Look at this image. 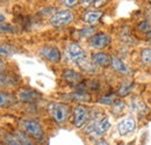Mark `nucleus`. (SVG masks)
Returning <instances> with one entry per match:
<instances>
[{
  "instance_id": "72a5a7b5",
  "label": "nucleus",
  "mask_w": 151,
  "mask_h": 145,
  "mask_svg": "<svg viewBox=\"0 0 151 145\" xmlns=\"http://www.w3.org/2000/svg\"><path fill=\"white\" fill-rule=\"evenodd\" d=\"M149 2H150V4H151V0H149Z\"/></svg>"
},
{
  "instance_id": "9d476101",
  "label": "nucleus",
  "mask_w": 151,
  "mask_h": 145,
  "mask_svg": "<svg viewBox=\"0 0 151 145\" xmlns=\"http://www.w3.org/2000/svg\"><path fill=\"white\" fill-rule=\"evenodd\" d=\"M62 78L65 83L71 86H78L80 83L84 81V75L81 72H78L73 69H64L62 72Z\"/></svg>"
},
{
  "instance_id": "c756f323",
  "label": "nucleus",
  "mask_w": 151,
  "mask_h": 145,
  "mask_svg": "<svg viewBox=\"0 0 151 145\" xmlns=\"http://www.w3.org/2000/svg\"><path fill=\"white\" fill-rule=\"evenodd\" d=\"M7 71V62L0 57V74Z\"/></svg>"
},
{
  "instance_id": "4468645a",
  "label": "nucleus",
  "mask_w": 151,
  "mask_h": 145,
  "mask_svg": "<svg viewBox=\"0 0 151 145\" xmlns=\"http://www.w3.org/2000/svg\"><path fill=\"white\" fill-rule=\"evenodd\" d=\"M102 12L99 11V9H92V11H86L84 14H83V20L90 24V26H94L99 22V20L102 17Z\"/></svg>"
},
{
  "instance_id": "20e7f679",
  "label": "nucleus",
  "mask_w": 151,
  "mask_h": 145,
  "mask_svg": "<svg viewBox=\"0 0 151 145\" xmlns=\"http://www.w3.org/2000/svg\"><path fill=\"white\" fill-rule=\"evenodd\" d=\"M75 20V13L71 9H60L55 12L50 18V24L56 28L65 27L70 23H72Z\"/></svg>"
},
{
  "instance_id": "aec40b11",
  "label": "nucleus",
  "mask_w": 151,
  "mask_h": 145,
  "mask_svg": "<svg viewBox=\"0 0 151 145\" xmlns=\"http://www.w3.org/2000/svg\"><path fill=\"white\" fill-rule=\"evenodd\" d=\"M19 51V49L9 43L6 42H0V57H8L11 55L17 54Z\"/></svg>"
},
{
  "instance_id": "a878e982",
  "label": "nucleus",
  "mask_w": 151,
  "mask_h": 145,
  "mask_svg": "<svg viewBox=\"0 0 151 145\" xmlns=\"http://www.w3.org/2000/svg\"><path fill=\"white\" fill-rule=\"evenodd\" d=\"M95 34V28L93 26H90V27H87V28H84V29H81L80 32H79V36L81 37V38H85V37H90L92 36V35H94Z\"/></svg>"
},
{
  "instance_id": "f257e3e1",
  "label": "nucleus",
  "mask_w": 151,
  "mask_h": 145,
  "mask_svg": "<svg viewBox=\"0 0 151 145\" xmlns=\"http://www.w3.org/2000/svg\"><path fill=\"white\" fill-rule=\"evenodd\" d=\"M19 127L22 131H24L28 136H30L36 143L45 142V132L42 124L34 118H20Z\"/></svg>"
},
{
  "instance_id": "1a4fd4ad",
  "label": "nucleus",
  "mask_w": 151,
  "mask_h": 145,
  "mask_svg": "<svg viewBox=\"0 0 151 145\" xmlns=\"http://www.w3.org/2000/svg\"><path fill=\"white\" fill-rule=\"evenodd\" d=\"M21 79L15 73H8L7 71L0 74V90H8L12 87H17L20 84Z\"/></svg>"
},
{
  "instance_id": "9b49d317",
  "label": "nucleus",
  "mask_w": 151,
  "mask_h": 145,
  "mask_svg": "<svg viewBox=\"0 0 151 145\" xmlns=\"http://www.w3.org/2000/svg\"><path fill=\"white\" fill-rule=\"evenodd\" d=\"M62 98L64 100L73 101V102H77V103H84V102L91 101V94H88L87 92L79 91V90H77L76 92H72V93L63 94Z\"/></svg>"
},
{
  "instance_id": "c85d7f7f",
  "label": "nucleus",
  "mask_w": 151,
  "mask_h": 145,
  "mask_svg": "<svg viewBox=\"0 0 151 145\" xmlns=\"http://www.w3.org/2000/svg\"><path fill=\"white\" fill-rule=\"evenodd\" d=\"M108 2V0H93V7H94L95 9H99V8H101V7H104L106 4Z\"/></svg>"
},
{
  "instance_id": "0eeeda50",
  "label": "nucleus",
  "mask_w": 151,
  "mask_h": 145,
  "mask_svg": "<svg viewBox=\"0 0 151 145\" xmlns=\"http://www.w3.org/2000/svg\"><path fill=\"white\" fill-rule=\"evenodd\" d=\"M38 55L51 64H58L62 60V52L55 45H43L40 48Z\"/></svg>"
},
{
  "instance_id": "4be33fe9",
  "label": "nucleus",
  "mask_w": 151,
  "mask_h": 145,
  "mask_svg": "<svg viewBox=\"0 0 151 145\" xmlns=\"http://www.w3.org/2000/svg\"><path fill=\"white\" fill-rule=\"evenodd\" d=\"M132 88V83H123V84L120 85V87L117 90V95L121 96V98H123V96H126V95H128L130 93Z\"/></svg>"
},
{
  "instance_id": "b1692460",
  "label": "nucleus",
  "mask_w": 151,
  "mask_h": 145,
  "mask_svg": "<svg viewBox=\"0 0 151 145\" xmlns=\"http://www.w3.org/2000/svg\"><path fill=\"white\" fill-rule=\"evenodd\" d=\"M115 100H116V95H115V94H107V95L101 96V98L98 100V102H99V103H101V105L112 106Z\"/></svg>"
},
{
  "instance_id": "dca6fc26",
  "label": "nucleus",
  "mask_w": 151,
  "mask_h": 145,
  "mask_svg": "<svg viewBox=\"0 0 151 145\" xmlns=\"http://www.w3.org/2000/svg\"><path fill=\"white\" fill-rule=\"evenodd\" d=\"M15 95L6 91H0V108H8L17 102Z\"/></svg>"
},
{
  "instance_id": "7ed1b4c3",
  "label": "nucleus",
  "mask_w": 151,
  "mask_h": 145,
  "mask_svg": "<svg viewBox=\"0 0 151 145\" xmlns=\"http://www.w3.org/2000/svg\"><path fill=\"white\" fill-rule=\"evenodd\" d=\"M72 123L77 129H81L87 123L91 116L90 108L84 103H78L72 108Z\"/></svg>"
},
{
  "instance_id": "2f4dec72",
  "label": "nucleus",
  "mask_w": 151,
  "mask_h": 145,
  "mask_svg": "<svg viewBox=\"0 0 151 145\" xmlns=\"http://www.w3.org/2000/svg\"><path fill=\"white\" fill-rule=\"evenodd\" d=\"M94 145H109V143H108L106 139H104V138H100V139H98V141L95 142Z\"/></svg>"
},
{
  "instance_id": "5701e85b",
  "label": "nucleus",
  "mask_w": 151,
  "mask_h": 145,
  "mask_svg": "<svg viewBox=\"0 0 151 145\" xmlns=\"http://www.w3.org/2000/svg\"><path fill=\"white\" fill-rule=\"evenodd\" d=\"M141 62L144 65H151V48H144L141 51Z\"/></svg>"
},
{
  "instance_id": "6e6552de",
  "label": "nucleus",
  "mask_w": 151,
  "mask_h": 145,
  "mask_svg": "<svg viewBox=\"0 0 151 145\" xmlns=\"http://www.w3.org/2000/svg\"><path fill=\"white\" fill-rule=\"evenodd\" d=\"M15 98L20 102H26V103H32L36 102L42 98V94L38 91L29 87H21L15 93Z\"/></svg>"
},
{
  "instance_id": "a211bd4d",
  "label": "nucleus",
  "mask_w": 151,
  "mask_h": 145,
  "mask_svg": "<svg viewBox=\"0 0 151 145\" xmlns=\"http://www.w3.org/2000/svg\"><path fill=\"white\" fill-rule=\"evenodd\" d=\"M78 66H79V69L81 71H84V72L86 73H90V74H94L98 71V66L92 62V59H90L88 57H86L85 59H83L78 64Z\"/></svg>"
},
{
  "instance_id": "ddd939ff",
  "label": "nucleus",
  "mask_w": 151,
  "mask_h": 145,
  "mask_svg": "<svg viewBox=\"0 0 151 145\" xmlns=\"http://www.w3.org/2000/svg\"><path fill=\"white\" fill-rule=\"evenodd\" d=\"M91 59H92V62L94 63L98 67H108V66L111 65L112 56H109L107 52L99 51V52L92 54Z\"/></svg>"
},
{
  "instance_id": "39448f33",
  "label": "nucleus",
  "mask_w": 151,
  "mask_h": 145,
  "mask_svg": "<svg viewBox=\"0 0 151 145\" xmlns=\"http://www.w3.org/2000/svg\"><path fill=\"white\" fill-rule=\"evenodd\" d=\"M65 56H66V59L70 63H75L77 65L83 59H85L87 57L85 49L80 44H78L76 42H71V43H69L66 45V48H65Z\"/></svg>"
},
{
  "instance_id": "cd10ccee",
  "label": "nucleus",
  "mask_w": 151,
  "mask_h": 145,
  "mask_svg": "<svg viewBox=\"0 0 151 145\" xmlns=\"http://www.w3.org/2000/svg\"><path fill=\"white\" fill-rule=\"evenodd\" d=\"M79 2H80V0H62V4H63L65 7H68V9L76 7Z\"/></svg>"
},
{
  "instance_id": "412c9836",
  "label": "nucleus",
  "mask_w": 151,
  "mask_h": 145,
  "mask_svg": "<svg viewBox=\"0 0 151 145\" xmlns=\"http://www.w3.org/2000/svg\"><path fill=\"white\" fill-rule=\"evenodd\" d=\"M17 33H18V29L15 26L7 22L0 23V34H17Z\"/></svg>"
},
{
  "instance_id": "423d86ee",
  "label": "nucleus",
  "mask_w": 151,
  "mask_h": 145,
  "mask_svg": "<svg viewBox=\"0 0 151 145\" xmlns=\"http://www.w3.org/2000/svg\"><path fill=\"white\" fill-rule=\"evenodd\" d=\"M87 43L92 49L102 50V49H106V48H108L111 45L112 36L109 34H107V33H104V32L95 33L94 35H92L87 39Z\"/></svg>"
},
{
  "instance_id": "6ab92c4d",
  "label": "nucleus",
  "mask_w": 151,
  "mask_h": 145,
  "mask_svg": "<svg viewBox=\"0 0 151 145\" xmlns=\"http://www.w3.org/2000/svg\"><path fill=\"white\" fill-rule=\"evenodd\" d=\"M14 132V135L18 137V139H19V142L21 143V145H37V143L30 137V136H28L24 131H22L21 129H17V130H14L13 131Z\"/></svg>"
},
{
  "instance_id": "bb28decb",
  "label": "nucleus",
  "mask_w": 151,
  "mask_h": 145,
  "mask_svg": "<svg viewBox=\"0 0 151 145\" xmlns=\"http://www.w3.org/2000/svg\"><path fill=\"white\" fill-rule=\"evenodd\" d=\"M138 30L143 32V33H149L151 30V26L148 21H143L138 24Z\"/></svg>"
},
{
  "instance_id": "7c9ffc66",
  "label": "nucleus",
  "mask_w": 151,
  "mask_h": 145,
  "mask_svg": "<svg viewBox=\"0 0 151 145\" xmlns=\"http://www.w3.org/2000/svg\"><path fill=\"white\" fill-rule=\"evenodd\" d=\"M80 4L84 8H87L93 4V0H80Z\"/></svg>"
},
{
  "instance_id": "473e14b6",
  "label": "nucleus",
  "mask_w": 151,
  "mask_h": 145,
  "mask_svg": "<svg viewBox=\"0 0 151 145\" xmlns=\"http://www.w3.org/2000/svg\"><path fill=\"white\" fill-rule=\"evenodd\" d=\"M5 21H6L5 15H4V14H0V23H2V22H5Z\"/></svg>"
},
{
  "instance_id": "f8f14e48",
  "label": "nucleus",
  "mask_w": 151,
  "mask_h": 145,
  "mask_svg": "<svg viewBox=\"0 0 151 145\" xmlns=\"http://www.w3.org/2000/svg\"><path fill=\"white\" fill-rule=\"evenodd\" d=\"M135 128H136V120L134 117H128L117 124V131H119L120 136H126V135L132 132L135 130Z\"/></svg>"
},
{
  "instance_id": "f3484780",
  "label": "nucleus",
  "mask_w": 151,
  "mask_h": 145,
  "mask_svg": "<svg viewBox=\"0 0 151 145\" xmlns=\"http://www.w3.org/2000/svg\"><path fill=\"white\" fill-rule=\"evenodd\" d=\"M0 138L4 145H21L18 137L14 135V132H8L5 130L0 131Z\"/></svg>"
},
{
  "instance_id": "393cba45",
  "label": "nucleus",
  "mask_w": 151,
  "mask_h": 145,
  "mask_svg": "<svg viewBox=\"0 0 151 145\" xmlns=\"http://www.w3.org/2000/svg\"><path fill=\"white\" fill-rule=\"evenodd\" d=\"M126 107V103L122 101V100H115L114 101V103L112 105V110H113V113L115 115H117V114H120L123 109Z\"/></svg>"
},
{
  "instance_id": "2eb2a0df",
  "label": "nucleus",
  "mask_w": 151,
  "mask_h": 145,
  "mask_svg": "<svg viewBox=\"0 0 151 145\" xmlns=\"http://www.w3.org/2000/svg\"><path fill=\"white\" fill-rule=\"evenodd\" d=\"M111 66L113 67L115 72L120 73V74H129L130 73V69L124 64V62H122L119 57L116 56H112L111 59Z\"/></svg>"
},
{
  "instance_id": "f704fd0d",
  "label": "nucleus",
  "mask_w": 151,
  "mask_h": 145,
  "mask_svg": "<svg viewBox=\"0 0 151 145\" xmlns=\"http://www.w3.org/2000/svg\"><path fill=\"white\" fill-rule=\"evenodd\" d=\"M0 145H2V144H0Z\"/></svg>"
},
{
  "instance_id": "f03ea898",
  "label": "nucleus",
  "mask_w": 151,
  "mask_h": 145,
  "mask_svg": "<svg viewBox=\"0 0 151 145\" xmlns=\"http://www.w3.org/2000/svg\"><path fill=\"white\" fill-rule=\"evenodd\" d=\"M47 110L57 124H65L72 115L70 105L65 102H50L47 106Z\"/></svg>"
}]
</instances>
